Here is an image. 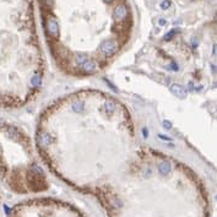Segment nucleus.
<instances>
[{"label":"nucleus","instance_id":"13","mask_svg":"<svg viewBox=\"0 0 217 217\" xmlns=\"http://www.w3.org/2000/svg\"><path fill=\"white\" fill-rule=\"evenodd\" d=\"M169 6H171V2H169V0H163V2L159 4V8L162 10H167V9H169Z\"/></svg>","mask_w":217,"mask_h":217},{"label":"nucleus","instance_id":"14","mask_svg":"<svg viewBox=\"0 0 217 217\" xmlns=\"http://www.w3.org/2000/svg\"><path fill=\"white\" fill-rule=\"evenodd\" d=\"M163 126H165V129H167V130H171L172 129V123L171 121H168V120H163Z\"/></svg>","mask_w":217,"mask_h":217},{"label":"nucleus","instance_id":"18","mask_svg":"<svg viewBox=\"0 0 217 217\" xmlns=\"http://www.w3.org/2000/svg\"><path fill=\"white\" fill-rule=\"evenodd\" d=\"M142 135L145 136V139H146V137L149 136V131H147V129H146V128H143V129H142Z\"/></svg>","mask_w":217,"mask_h":217},{"label":"nucleus","instance_id":"10","mask_svg":"<svg viewBox=\"0 0 217 217\" xmlns=\"http://www.w3.org/2000/svg\"><path fill=\"white\" fill-rule=\"evenodd\" d=\"M75 60H76V64H77V65L82 66V65H83L85 63H87L90 59H88V57H87V54H85V53H77L76 57H75Z\"/></svg>","mask_w":217,"mask_h":217},{"label":"nucleus","instance_id":"12","mask_svg":"<svg viewBox=\"0 0 217 217\" xmlns=\"http://www.w3.org/2000/svg\"><path fill=\"white\" fill-rule=\"evenodd\" d=\"M31 82H32V85H33V86H39V85H41V82H42V79H41V76H39V75H34V76L32 77Z\"/></svg>","mask_w":217,"mask_h":217},{"label":"nucleus","instance_id":"3","mask_svg":"<svg viewBox=\"0 0 217 217\" xmlns=\"http://www.w3.org/2000/svg\"><path fill=\"white\" fill-rule=\"evenodd\" d=\"M47 30H48V33L52 36V37L57 38L59 36V24L55 19H49L48 22H47Z\"/></svg>","mask_w":217,"mask_h":217},{"label":"nucleus","instance_id":"20","mask_svg":"<svg viewBox=\"0 0 217 217\" xmlns=\"http://www.w3.org/2000/svg\"><path fill=\"white\" fill-rule=\"evenodd\" d=\"M105 2H112V0H105Z\"/></svg>","mask_w":217,"mask_h":217},{"label":"nucleus","instance_id":"7","mask_svg":"<svg viewBox=\"0 0 217 217\" xmlns=\"http://www.w3.org/2000/svg\"><path fill=\"white\" fill-rule=\"evenodd\" d=\"M71 108H72V111L76 112V113H82L85 111V103L80 99H76V101L72 102Z\"/></svg>","mask_w":217,"mask_h":217},{"label":"nucleus","instance_id":"16","mask_svg":"<svg viewBox=\"0 0 217 217\" xmlns=\"http://www.w3.org/2000/svg\"><path fill=\"white\" fill-rule=\"evenodd\" d=\"M169 68H171L169 70H174V71H178V65H177L175 63H172V64L169 65Z\"/></svg>","mask_w":217,"mask_h":217},{"label":"nucleus","instance_id":"9","mask_svg":"<svg viewBox=\"0 0 217 217\" xmlns=\"http://www.w3.org/2000/svg\"><path fill=\"white\" fill-rule=\"evenodd\" d=\"M86 72H90V74H91V72H95L96 70H97V65L92 61V60H88L87 63H85L82 66H81Z\"/></svg>","mask_w":217,"mask_h":217},{"label":"nucleus","instance_id":"19","mask_svg":"<svg viewBox=\"0 0 217 217\" xmlns=\"http://www.w3.org/2000/svg\"><path fill=\"white\" fill-rule=\"evenodd\" d=\"M213 54H216V55H217V44L213 46Z\"/></svg>","mask_w":217,"mask_h":217},{"label":"nucleus","instance_id":"5","mask_svg":"<svg viewBox=\"0 0 217 217\" xmlns=\"http://www.w3.org/2000/svg\"><path fill=\"white\" fill-rule=\"evenodd\" d=\"M158 171L162 175H168L172 171V165L169 163L168 161H163V162H161V163L158 165Z\"/></svg>","mask_w":217,"mask_h":217},{"label":"nucleus","instance_id":"6","mask_svg":"<svg viewBox=\"0 0 217 217\" xmlns=\"http://www.w3.org/2000/svg\"><path fill=\"white\" fill-rule=\"evenodd\" d=\"M38 142H39L41 146H43V147L49 146V145L52 143V136L48 133H41L39 137H38Z\"/></svg>","mask_w":217,"mask_h":217},{"label":"nucleus","instance_id":"2","mask_svg":"<svg viewBox=\"0 0 217 217\" xmlns=\"http://www.w3.org/2000/svg\"><path fill=\"white\" fill-rule=\"evenodd\" d=\"M169 90H171V92H172L177 98H179V99H184V98H187V96H188L187 88H185L184 86H182V85H179V83H172L171 87H169Z\"/></svg>","mask_w":217,"mask_h":217},{"label":"nucleus","instance_id":"17","mask_svg":"<svg viewBox=\"0 0 217 217\" xmlns=\"http://www.w3.org/2000/svg\"><path fill=\"white\" fill-rule=\"evenodd\" d=\"M158 137H159L161 140H165V141H171V140H172L171 137H168V136H163V135H158Z\"/></svg>","mask_w":217,"mask_h":217},{"label":"nucleus","instance_id":"11","mask_svg":"<svg viewBox=\"0 0 217 217\" xmlns=\"http://www.w3.org/2000/svg\"><path fill=\"white\" fill-rule=\"evenodd\" d=\"M177 33H178V30H177V28H174V30L169 31L168 33H166V34H165V39H166V41H171V39L174 37V36H175Z\"/></svg>","mask_w":217,"mask_h":217},{"label":"nucleus","instance_id":"15","mask_svg":"<svg viewBox=\"0 0 217 217\" xmlns=\"http://www.w3.org/2000/svg\"><path fill=\"white\" fill-rule=\"evenodd\" d=\"M158 25H159L161 27L166 26V25H167V20H166V19H163V17H161V19L158 20Z\"/></svg>","mask_w":217,"mask_h":217},{"label":"nucleus","instance_id":"8","mask_svg":"<svg viewBox=\"0 0 217 217\" xmlns=\"http://www.w3.org/2000/svg\"><path fill=\"white\" fill-rule=\"evenodd\" d=\"M103 108H104V111L108 114H113L115 112V103L112 102V101H105L103 103Z\"/></svg>","mask_w":217,"mask_h":217},{"label":"nucleus","instance_id":"1","mask_svg":"<svg viewBox=\"0 0 217 217\" xmlns=\"http://www.w3.org/2000/svg\"><path fill=\"white\" fill-rule=\"evenodd\" d=\"M99 52L104 55H113V54L117 52V43L112 39H107L103 41L99 44Z\"/></svg>","mask_w":217,"mask_h":217},{"label":"nucleus","instance_id":"4","mask_svg":"<svg viewBox=\"0 0 217 217\" xmlns=\"http://www.w3.org/2000/svg\"><path fill=\"white\" fill-rule=\"evenodd\" d=\"M126 15H128V9H126V6L123 5V4L118 5V6L114 9V11H113L114 20H118V21L124 20L125 17H126Z\"/></svg>","mask_w":217,"mask_h":217}]
</instances>
